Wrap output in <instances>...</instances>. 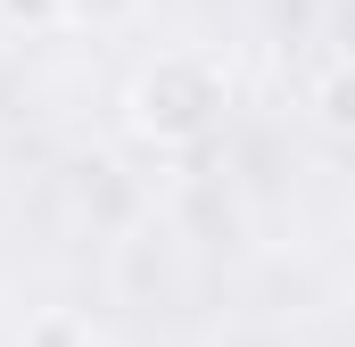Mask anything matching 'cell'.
Here are the masks:
<instances>
[{
    "label": "cell",
    "mask_w": 355,
    "mask_h": 347,
    "mask_svg": "<svg viewBox=\"0 0 355 347\" xmlns=\"http://www.w3.org/2000/svg\"><path fill=\"white\" fill-rule=\"evenodd\" d=\"M0 8H8V17H33V25H42V17H58V0H0Z\"/></svg>",
    "instance_id": "4"
},
{
    "label": "cell",
    "mask_w": 355,
    "mask_h": 347,
    "mask_svg": "<svg viewBox=\"0 0 355 347\" xmlns=\"http://www.w3.org/2000/svg\"><path fill=\"white\" fill-rule=\"evenodd\" d=\"M322 116H331V124H347V75H331V83H322Z\"/></svg>",
    "instance_id": "3"
},
{
    "label": "cell",
    "mask_w": 355,
    "mask_h": 347,
    "mask_svg": "<svg viewBox=\"0 0 355 347\" xmlns=\"http://www.w3.org/2000/svg\"><path fill=\"white\" fill-rule=\"evenodd\" d=\"M25 347H83V323H75V314H42V323L25 331Z\"/></svg>",
    "instance_id": "2"
},
{
    "label": "cell",
    "mask_w": 355,
    "mask_h": 347,
    "mask_svg": "<svg viewBox=\"0 0 355 347\" xmlns=\"http://www.w3.org/2000/svg\"><path fill=\"white\" fill-rule=\"evenodd\" d=\"M223 99H232L223 67L174 50V58H157V67L132 83V124H141L149 141H198V133L223 116Z\"/></svg>",
    "instance_id": "1"
}]
</instances>
